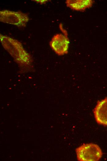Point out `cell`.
<instances>
[{
    "label": "cell",
    "instance_id": "cell-4",
    "mask_svg": "<svg viewBox=\"0 0 107 161\" xmlns=\"http://www.w3.org/2000/svg\"><path fill=\"white\" fill-rule=\"evenodd\" d=\"M69 42V39L66 35L57 33L53 36L49 45L57 55L61 56L68 53Z\"/></svg>",
    "mask_w": 107,
    "mask_h": 161
},
{
    "label": "cell",
    "instance_id": "cell-5",
    "mask_svg": "<svg viewBox=\"0 0 107 161\" xmlns=\"http://www.w3.org/2000/svg\"><path fill=\"white\" fill-rule=\"evenodd\" d=\"M93 112L97 123L107 127V98L98 101Z\"/></svg>",
    "mask_w": 107,
    "mask_h": 161
},
{
    "label": "cell",
    "instance_id": "cell-6",
    "mask_svg": "<svg viewBox=\"0 0 107 161\" xmlns=\"http://www.w3.org/2000/svg\"><path fill=\"white\" fill-rule=\"evenodd\" d=\"M94 2L92 0H66V6L71 9L83 12L93 6Z\"/></svg>",
    "mask_w": 107,
    "mask_h": 161
},
{
    "label": "cell",
    "instance_id": "cell-2",
    "mask_svg": "<svg viewBox=\"0 0 107 161\" xmlns=\"http://www.w3.org/2000/svg\"><path fill=\"white\" fill-rule=\"evenodd\" d=\"M77 159L79 161H97L102 157L100 147L93 143L84 144L76 149Z\"/></svg>",
    "mask_w": 107,
    "mask_h": 161
},
{
    "label": "cell",
    "instance_id": "cell-1",
    "mask_svg": "<svg viewBox=\"0 0 107 161\" xmlns=\"http://www.w3.org/2000/svg\"><path fill=\"white\" fill-rule=\"evenodd\" d=\"M1 44L13 57L20 68L23 69L31 67L33 60L31 55L23 48L18 41L5 35L0 34Z\"/></svg>",
    "mask_w": 107,
    "mask_h": 161
},
{
    "label": "cell",
    "instance_id": "cell-7",
    "mask_svg": "<svg viewBox=\"0 0 107 161\" xmlns=\"http://www.w3.org/2000/svg\"><path fill=\"white\" fill-rule=\"evenodd\" d=\"M32 1L35 2L37 3H39L41 4H45L49 1H50L48 0H32Z\"/></svg>",
    "mask_w": 107,
    "mask_h": 161
},
{
    "label": "cell",
    "instance_id": "cell-3",
    "mask_svg": "<svg viewBox=\"0 0 107 161\" xmlns=\"http://www.w3.org/2000/svg\"><path fill=\"white\" fill-rule=\"evenodd\" d=\"M29 20L28 14L20 11H15L5 10L0 11V21L19 28L25 27Z\"/></svg>",
    "mask_w": 107,
    "mask_h": 161
}]
</instances>
